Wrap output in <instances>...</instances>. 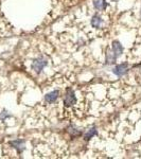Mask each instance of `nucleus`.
I'll list each match as a JSON object with an SVG mask.
<instances>
[{"mask_svg": "<svg viewBox=\"0 0 141 159\" xmlns=\"http://www.w3.org/2000/svg\"><path fill=\"white\" fill-rule=\"evenodd\" d=\"M48 63H49L48 58H46L43 55L37 56V57H35L34 60L32 61V63H31V69H32L35 73L39 74V73H42L43 69L48 66Z\"/></svg>", "mask_w": 141, "mask_h": 159, "instance_id": "1", "label": "nucleus"}, {"mask_svg": "<svg viewBox=\"0 0 141 159\" xmlns=\"http://www.w3.org/2000/svg\"><path fill=\"white\" fill-rule=\"evenodd\" d=\"M78 102V99H76V96H75V91L73 90L71 87H67L66 88V91H65V97H64V106L65 107H72L73 105L76 104Z\"/></svg>", "mask_w": 141, "mask_h": 159, "instance_id": "2", "label": "nucleus"}, {"mask_svg": "<svg viewBox=\"0 0 141 159\" xmlns=\"http://www.w3.org/2000/svg\"><path fill=\"white\" fill-rule=\"evenodd\" d=\"M111 71H112V73H114L115 75L121 78V76L125 75V74L130 71V65H129V63L118 64V65L114 66V68L111 69Z\"/></svg>", "mask_w": 141, "mask_h": 159, "instance_id": "3", "label": "nucleus"}, {"mask_svg": "<svg viewBox=\"0 0 141 159\" xmlns=\"http://www.w3.org/2000/svg\"><path fill=\"white\" fill-rule=\"evenodd\" d=\"M9 144L11 145L13 148L17 151L18 154H21L25 150V141L22 139H15L9 142Z\"/></svg>", "mask_w": 141, "mask_h": 159, "instance_id": "4", "label": "nucleus"}, {"mask_svg": "<svg viewBox=\"0 0 141 159\" xmlns=\"http://www.w3.org/2000/svg\"><path fill=\"white\" fill-rule=\"evenodd\" d=\"M117 58L118 57L115 55V53L112 52V50L111 48L106 49V52H105V65H107V66L116 65Z\"/></svg>", "mask_w": 141, "mask_h": 159, "instance_id": "5", "label": "nucleus"}, {"mask_svg": "<svg viewBox=\"0 0 141 159\" xmlns=\"http://www.w3.org/2000/svg\"><path fill=\"white\" fill-rule=\"evenodd\" d=\"M111 49L112 50V52L115 53V55H116L117 57H120V56L123 54V52H124V47H123V45L117 39L112 40Z\"/></svg>", "mask_w": 141, "mask_h": 159, "instance_id": "6", "label": "nucleus"}, {"mask_svg": "<svg viewBox=\"0 0 141 159\" xmlns=\"http://www.w3.org/2000/svg\"><path fill=\"white\" fill-rule=\"evenodd\" d=\"M60 98V90H52L45 94V101L48 104H53Z\"/></svg>", "mask_w": 141, "mask_h": 159, "instance_id": "7", "label": "nucleus"}, {"mask_svg": "<svg viewBox=\"0 0 141 159\" xmlns=\"http://www.w3.org/2000/svg\"><path fill=\"white\" fill-rule=\"evenodd\" d=\"M103 24H104V20H103V18H102L101 15L94 14L93 16L91 17L90 25H91L92 28H94V29H100V28H102Z\"/></svg>", "mask_w": 141, "mask_h": 159, "instance_id": "8", "label": "nucleus"}, {"mask_svg": "<svg viewBox=\"0 0 141 159\" xmlns=\"http://www.w3.org/2000/svg\"><path fill=\"white\" fill-rule=\"evenodd\" d=\"M92 4L97 11H105L108 7L106 0H92Z\"/></svg>", "mask_w": 141, "mask_h": 159, "instance_id": "9", "label": "nucleus"}, {"mask_svg": "<svg viewBox=\"0 0 141 159\" xmlns=\"http://www.w3.org/2000/svg\"><path fill=\"white\" fill-rule=\"evenodd\" d=\"M67 132L68 134L70 135L71 138H78V137H81L82 136V132L80 129H78L75 126H73V125H69V126L67 127Z\"/></svg>", "mask_w": 141, "mask_h": 159, "instance_id": "10", "label": "nucleus"}, {"mask_svg": "<svg viewBox=\"0 0 141 159\" xmlns=\"http://www.w3.org/2000/svg\"><path fill=\"white\" fill-rule=\"evenodd\" d=\"M98 135V129H96V127H90L89 129H87L85 132V134H84V140L85 141H89L91 140L92 138L94 137V136Z\"/></svg>", "mask_w": 141, "mask_h": 159, "instance_id": "11", "label": "nucleus"}, {"mask_svg": "<svg viewBox=\"0 0 141 159\" xmlns=\"http://www.w3.org/2000/svg\"><path fill=\"white\" fill-rule=\"evenodd\" d=\"M111 1H112V2H118V1H120V0H111Z\"/></svg>", "mask_w": 141, "mask_h": 159, "instance_id": "12", "label": "nucleus"}, {"mask_svg": "<svg viewBox=\"0 0 141 159\" xmlns=\"http://www.w3.org/2000/svg\"><path fill=\"white\" fill-rule=\"evenodd\" d=\"M140 19H141V9H140Z\"/></svg>", "mask_w": 141, "mask_h": 159, "instance_id": "13", "label": "nucleus"}]
</instances>
